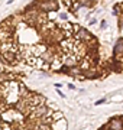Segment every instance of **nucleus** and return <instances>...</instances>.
<instances>
[{
	"label": "nucleus",
	"mask_w": 123,
	"mask_h": 130,
	"mask_svg": "<svg viewBox=\"0 0 123 130\" xmlns=\"http://www.w3.org/2000/svg\"><path fill=\"white\" fill-rule=\"evenodd\" d=\"M107 126H109V130H123V121L120 119H113Z\"/></svg>",
	"instance_id": "f257e3e1"
},
{
	"label": "nucleus",
	"mask_w": 123,
	"mask_h": 130,
	"mask_svg": "<svg viewBox=\"0 0 123 130\" xmlns=\"http://www.w3.org/2000/svg\"><path fill=\"white\" fill-rule=\"evenodd\" d=\"M67 127H68V123H67L65 119L57 120L55 123H54V126H52V129L54 130H67Z\"/></svg>",
	"instance_id": "f03ea898"
},
{
	"label": "nucleus",
	"mask_w": 123,
	"mask_h": 130,
	"mask_svg": "<svg viewBox=\"0 0 123 130\" xmlns=\"http://www.w3.org/2000/svg\"><path fill=\"white\" fill-rule=\"evenodd\" d=\"M123 54V39H119L116 46H114V55H122Z\"/></svg>",
	"instance_id": "7ed1b4c3"
},
{
	"label": "nucleus",
	"mask_w": 123,
	"mask_h": 130,
	"mask_svg": "<svg viewBox=\"0 0 123 130\" xmlns=\"http://www.w3.org/2000/svg\"><path fill=\"white\" fill-rule=\"evenodd\" d=\"M62 3H64V6H65V7H71L72 0H62Z\"/></svg>",
	"instance_id": "20e7f679"
},
{
	"label": "nucleus",
	"mask_w": 123,
	"mask_h": 130,
	"mask_svg": "<svg viewBox=\"0 0 123 130\" xmlns=\"http://www.w3.org/2000/svg\"><path fill=\"white\" fill-rule=\"evenodd\" d=\"M113 16H119V5L113 7Z\"/></svg>",
	"instance_id": "39448f33"
},
{
	"label": "nucleus",
	"mask_w": 123,
	"mask_h": 130,
	"mask_svg": "<svg viewBox=\"0 0 123 130\" xmlns=\"http://www.w3.org/2000/svg\"><path fill=\"white\" fill-rule=\"evenodd\" d=\"M100 26H101V29H106V28H107V23H106V20H103V22L100 23Z\"/></svg>",
	"instance_id": "423d86ee"
},
{
	"label": "nucleus",
	"mask_w": 123,
	"mask_h": 130,
	"mask_svg": "<svg viewBox=\"0 0 123 130\" xmlns=\"http://www.w3.org/2000/svg\"><path fill=\"white\" fill-rule=\"evenodd\" d=\"M59 16H61V19H64V20H65V19L68 18V14H67V13H61Z\"/></svg>",
	"instance_id": "0eeeda50"
},
{
	"label": "nucleus",
	"mask_w": 123,
	"mask_h": 130,
	"mask_svg": "<svg viewBox=\"0 0 123 130\" xmlns=\"http://www.w3.org/2000/svg\"><path fill=\"white\" fill-rule=\"evenodd\" d=\"M103 103H106V100H104V98H103V100H99V101L96 103V104H97V106H99V104H103Z\"/></svg>",
	"instance_id": "6e6552de"
},
{
	"label": "nucleus",
	"mask_w": 123,
	"mask_h": 130,
	"mask_svg": "<svg viewBox=\"0 0 123 130\" xmlns=\"http://www.w3.org/2000/svg\"><path fill=\"white\" fill-rule=\"evenodd\" d=\"M120 28L123 29V18H120Z\"/></svg>",
	"instance_id": "1a4fd4ad"
},
{
	"label": "nucleus",
	"mask_w": 123,
	"mask_h": 130,
	"mask_svg": "<svg viewBox=\"0 0 123 130\" xmlns=\"http://www.w3.org/2000/svg\"><path fill=\"white\" fill-rule=\"evenodd\" d=\"M2 72H3V70H2V68H0V74H2Z\"/></svg>",
	"instance_id": "9d476101"
}]
</instances>
